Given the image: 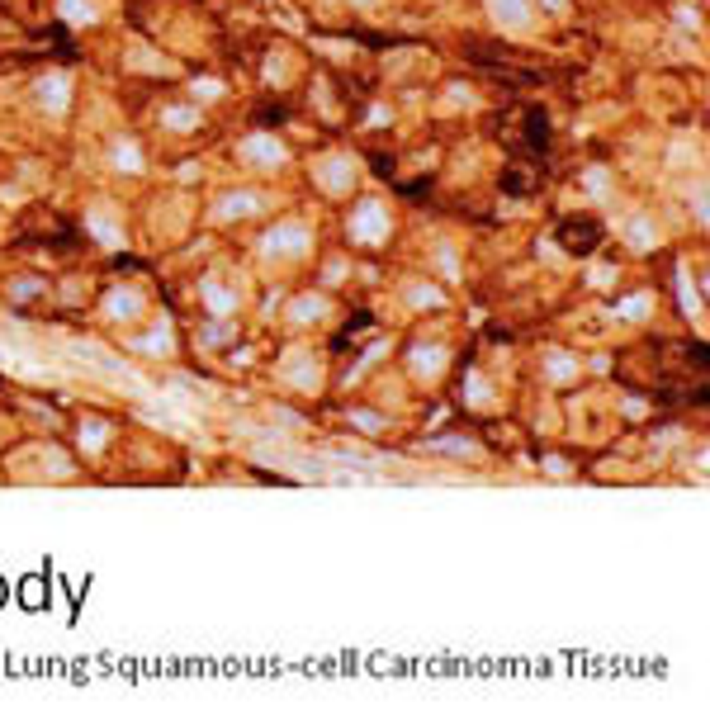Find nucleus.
Segmentation results:
<instances>
[{
  "instance_id": "14",
  "label": "nucleus",
  "mask_w": 710,
  "mask_h": 710,
  "mask_svg": "<svg viewBox=\"0 0 710 710\" xmlns=\"http://www.w3.org/2000/svg\"><path fill=\"white\" fill-rule=\"evenodd\" d=\"M654 237H658V232L649 228V218H634V223H630V242H634L639 251H649V247H654Z\"/></svg>"
},
{
  "instance_id": "15",
  "label": "nucleus",
  "mask_w": 710,
  "mask_h": 710,
  "mask_svg": "<svg viewBox=\"0 0 710 710\" xmlns=\"http://www.w3.org/2000/svg\"><path fill=\"white\" fill-rule=\"evenodd\" d=\"M322 313H327V298H298L293 322H308V318H322Z\"/></svg>"
},
{
  "instance_id": "16",
  "label": "nucleus",
  "mask_w": 710,
  "mask_h": 710,
  "mask_svg": "<svg viewBox=\"0 0 710 710\" xmlns=\"http://www.w3.org/2000/svg\"><path fill=\"white\" fill-rule=\"evenodd\" d=\"M81 445L85 450H100V445H104V426H100V421H85L81 426Z\"/></svg>"
},
{
  "instance_id": "10",
  "label": "nucleus",
  "mask_w": 710,
  "mask_h": 710,
  "mask_svg": "<svg viewBox=\"0 0 710 710\" xmlns=\"http://www.w3.org/2000/svg\"><path fill=\"white\" fill-rule=\"evenodd\" d=\"M199 293H204V303H209L213 313H232V308H237V293H232V289H223V285H213V280H209V285H204Z\"/></svg>"
},
{
  "instance_id": "8",
  "label": "nucleus",
  "mask_w": 710,
  "mask_h": 710,
  "mask_svg": "<svg viewBox=\"0 0 710 710\" xmlns=\"http://www.w3.org/2000/svg\"><path fill=\"white\" fill-rule=\"evenodd\" d=\"M441 365H445V351H441V346H417V351H412V375L417 379H436Z\"/></svg>"
},
{
  "instance_id": "12",
  "label": "nucleus",
  "mask_w": 710,
  "mask_h": 710,
  "mask_svg": "<svg viewBox=\"0 0 710 710\" xmlns=\"http://www.w3.org/2000/svg\"><path fill=\"white\" fill-rule=\"evenodd\" d=\"M137 293H109V318H137Z\"/></svg>"
},
{
  "instance_id": "17",
  "label": "nucleus",
  "mask_w": 710,
  "mask_h": 710,
  "mask_svg": "<svg viewBox=\"0 0 710 710\" xmlns=\"http://www.w3.org/2000/svg\"><path fill=\"white\" fill-rule=\"evenodd\" d=\"M677 285H682V308H687V313H691V318H696V313H701V298H696V293H691V280H687V270H682V275H677Z\"/></svg>"
},
{
  "instance_id": "9",
  "label": "nucleus",
  "mask_w": 710,
  "mask_h": 710,
  "mask_svg": "<svg viewBox=\"0 0 710 710\" xmlns=\"http://www.w3.org/2000/svg\"><path fill=\"white\" fill-rule=\"evenodd\" d=\"M85 223H90V232H95V237H100L104 247H124V232L114 228V218H109L104 209H95L90 218H85Z\"/></svg>"
},
{
  "instance_id": "5",
  "label": "nucleus",
  "mask_w": 710,
  "mask_h": 710,
  "mask_svg": "<svg viewBox=\"0 0 710 710\" xmlns=\"http://www.w3.org/2000/svg\"><path fill=\"white\" fill-rule=\"evenodd\" d=\"M67 95H71V81H67L62 71H52V76L38 81V104L47 114H62V109H67Z\"/></svg>"
},
{
  "instance_id": "19",
  "label": "nucleus",
  "mask_w": 710,
  "mask_h": 710,
  "mask_svg": "<svg viewBox=\"0 0 710 710\" xmlns=\"http://www.w3.org/2000/svg\"><path fill=\"white\" fill-rule=\"evenodd\" d=\"M649 313V298L639 293V298H630V303H621V318H644Z\"/></svg>"
},
{
  "instance_id": "13",
  "label": "nucleus",
  "mask_w": 710,
  "mask_h": 710,
  "mask_svg": "<svg viewBox=\"0 0 710 710\" xmlns=\"http://www.w3.org/2000/svg\"><path fill=\"white\" fill-rule=\"evenodd\" d=\"M114 166L119 170H142V157H137L133 142H114Z\"/></svg>"
},
{
  "instance_id": "22",
  "label": "nucleus",
  "mask_w": 710,
  "mask_h": 710,
  "mask_svg": "<svg viewBox=\"0 0 710 710\" xmlns=\"http://www.w3.org/2000/svg\"><path fill=\"white\" fill-rule=\"evenodd\" d=\"M677 24H682V29H696L701 14H696V10H677Z\"/></svg>"
},
{
  "instance_id": "25",
  "label": "nucleus",
  "mask_w": 710,
  "mask_h": 710,
  "mask_svg": "<svg viewBox=\"0 0 710 710\" xmlns=\"http://www.w3.org/2000/svg\"><path fill=\"white\" fill-rule=\"evenodd\" d=\"M355 5H370V0H355Z\"/></svg>"
},
{
  "instance_id": "18",
  "label": "nucleus",
  "mask_w": 710,
  "mask_h": 710,
  "mask_svg": "<svg viewBox=\"0 0 710 710\" xmlns=\"http://www.w3.org/2000/svg\"><path fill=\"white\" fill-rule=\"evenodd\" d=\"M408 303H417V308H421V303H431V308H436V303H441V293L426 289V285H412V289H408Z\"/></svg>"
},
{
  "instance_id": "2",
  "label": "nucleus",
  "mask_w": 710,
  "mask_h": 710,
  "mask_svg": "<svg viewBox=\"0 0 710 710\" xmlns=\"http://www.w3.org/2000/svg\"><path fill=\"white\" fill-rule=\"evenodd\" d=\"M260 247L270 251V256H275V251H280V256H298V251L313 247V237H308V228H303V223H280V228H270V232H265V242H260Z\"/></svg>"
},
{
  "instance_id": "6",
  "label": "nucleus",
  "mask_w": 710,
  "mask_h": 710,
  "mask_svg": "<svg viewBox=\"0 0 710 710\" xmlns=\"http://www.w3.org/2000/svg\"><path fill=\"white\" fill-rule=\"evenodd\" d=\"M488 10H493V19L507 24L511 34L531 29V5H526V0H488Z\"/></svg>"
},
{
  "instance_id": "11",
  "label": "nucleus",
  "mask_w": 710,
  "mask_h": 710,
  "mask_svg": "<svg viewBox=\"0 0 710 710\" xmlns=\"http://www.w3.org/2000/svg\"><path fill=\"white\" fill-rule=\"evenodd\" d=\"M95 0H62V19H76V24H95Z\"/></svg>"
},
{
  "instance_id": "1",
  "label": "nucleus",
  "mask_w": 710,
  "mask_h": 710,
  "mask_svg": "<svg viewBox=\"0 0 710 710\" xmlns=\"http://www.w3.org/2000/svg\"><path fill=\"white\" fill-rule=\"evenodd\" d=\"M388 237V209L379 204V199H365L360 209L351 213V242H365V247H375Z\"/></svg>"
},
{
  "instance_id": "4",
  "label": "nucleus",
  "mask_w": 710,
  "mask_h": 710,
  "mask_svg": "<svg viewBox=\"0 0 710 710\" xmlns=\"http://www.w3.org/2000/svg\"><path fill=\"white\" fill-rule=\"evenodd\" d=\"M242 157H247V162H256V166H280V162H285V147H280L270 133H256V137H247V142H242Z\"/></svg>"
},
{
  "instance_id": "7",
  "label": "nucleus",
  "mask_w": 710,
  "mask_h": 710,
  "mask_svg": "<svg viewBox=\"0 0 710 710\" xmlns=\"http://www.w3.org/2000/svg\"><path fill=\"white\" fill-rule=\"evenodd\" d=\"M265 209V199L260 195H251V190H237V195H223L218 199V218H251V213H260Z\"/></svg>"
},
{
  "instance_id": "24",
  "label": "nucleus",
  "mask_w": 710,
  "mask_h": 710,
  "mask_svg": "<svg viewBox=\"0 0 710 710\" xmlns=\"http://www.w3.org/2000/svg\"><path fill=\"white\" fill-rule=\"evenodd\" d=\"M544 5H549V10H568V0H544Z\"/></svg>"
},
{
  "instance_id": "21",
  "label": "nucleus",
  "mask_w": 710,
  "mask_h": 710,
  "mask_svg": "<svg viewBox=\"0 0 710 710\" xmlns=\"http://www.w3.org/2000/svg\"><path fill=\"white\" fill-rule=\"evenodd\" d=\"M166 124H170V128H190V124H195V109H170Z\"/></svg>"
},
{
  "instance_id": "3",
  "label": "nucleus",
  "mask_w": 710,
  "mask_h": 710,
  "mask_svg": "<svg viewBox=\"0 0 710 710\" xmlns=\"http://www.w3.org/2000/svg\"><path fill=\"white\" fill-rule=\"evenodd\" d=\"M318 180H322V190H327V195H346V190H351V180H355V166H351L346 157H327V162L318 166Z\"/></svg>"
},
{
  "instance_id": "23",
  "label": "nucleus",
  "mask_w": 710,
  "mask_h": 710,
  "mask_svg": "<svg viewBox=\"0 0 710 710\" xmlns=\"http://www.w3.org/2000/svg\"><path fill=\"white\" fill-rule=\"evenodd\" d=\"M195 95H223V85L218 81H195Z\"/></svg>"
},
{
  "instance_id": "20",
  "label": "nucleus",
  "mask_w": 710,
  "mask_h": 710,
  "mask_svg": "<svg viewBox=\"0 0 710 710\" xmlns=\"http://www.w3.org/2000/svg\"><path fill=\"white\" fill-rule=\"evenodd\" d=\"M568 375H573V360L568 355H554L549 360V379H568Z\"/></svg>"
}]
</instances>
